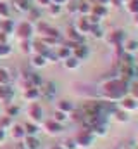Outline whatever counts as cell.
Instances as JSON below:
<instances>
[{"mask_svg":"<svg viewBox=\"0 0 138 149\" xmlns=\"http://www.w3.org/2000/svg\"><path fill=\"white\" fill-rule=\"evenodd\" d=\"M130 85L126 80L119 78V76H114L110 80H107L102 87V97L104 101H109V102H119L124 95H128V90H130Z\"/></svg>","mask_w":138,"mask_h":149,"instance_id":"obj_1","label":"cell"},{"mask_svg":"<svg viewBox=\"0 0 138 149\" xmlns=\"http://www.w3.org/2000/svg\"><path fill=\"white\" fill-rule=\"evenodd\" d=\"M95 141H97V137L90 130H86V128H81L76 134V137H74V142H76L78 149H90L95 144Z\"/></svg>","mask_w":138,"mask_h":149,"instance_id":"obj_2","label":"cell"},{"mask_svg":"<svg viewBox=\"0 0 138 149\" xmlns=\"http://www.w3.org/2000/svg\"><path fill=\"white\" fill-rule=\"evenodd\" d=\"M105 40H107V43L112 47V49H117V47H123V43H124V40H126V31L124 30H119V28H116V30H112L109 35H105Z\"/></svg>","mask_w":138,"mask_h":149,"instance_id":"obj_3","label":"cell"},{"mask_svg":"<svg viewBox=\"0 0 138 149\" xmlns=\"http://www.w3.org/2000/svg\"><path fill=\"white\" fill-rule=\"evenodd\" d=\"M66 38H68V45L69 49L72 50L76 45H79V43H85V37L81 35V33H78L76 30H74V26H71L68 28V31H66Z\"/></svg>","mask_w":138,"mask_h":149,"instance_id":"obj_4","label":"cell"},{"mask_svg":"<svg viewBox=\"0 0 138 149\" xmlns=\"http://www.w3.org/2000/svg\"><path fill=\"white\" fill-rule=\"evenodd\" d=\"M117 108L123 109V111H126V113H135V111H138V101L133 99L131 95H124L117 102Z\"/></svg>","mask_w":138,"mask_h":149,"instance_id":"obj_5","label":"cell"},{"mask_svg":"<svg viewBox=\"0 0 138 149\" xmlns=\"http://www.w3.org/2000/svg\"><path fill=\"white\" fill-rule=\"evenodd\" d=\"M16 33H17V37L21 38V40H30V38L33 37V33H34L33 24H31L30 21H23V23L17 26Z\"/></svg>","mask_w":138,"mask_h":149,"instance_id":"obj_6","label":"cell"},{"mask_svg":"<svg viewBox=\"0 0 138 149\" xmlns=\"http://www.w3.org/2000/svg\"><path fill=\"white\" fill-rule=\"evenodd\" d=\"M26 113H28V116H30V120L33 123H40L43 120V109H41V106L38 102H31L28 106V111Z\"/></svg>","mask_w":138,"mask_h":149,"instance_id":"obj_7","label":"cell"},{"mask_svg":"<svg viewBox=\"0 0 138 149\" xmlns=\"http://www.w3.org/2000/svg\"><path fill=\"white\" fill-rule=\"evenodd\" d=\"M90 28H92V23L88 21L86 16H79V17L74 21V30H76L78 33H81L83 37L90 33Z\"/></svg>","mask_w":138,"mask_h":149,"instance_id":"obj_8","label":"cell"},{"mask_svg":"<svg viewBox=\"0 0 138 149\" xmlns=\"http://www.w3.org/2000/svg\"><path fill=\"white\" fill-rule=\"evenodd\" d=\"M72 56L81 63V61H86L88 57H90V49H88V45H85V43H79V45H76L74 49H72Z\"/></svg>","mask_w":138,"mask_h":149,"instance_id":"obj_9","label":"cell"},{"mask_svg":"<svg viewBox=\"0 0 138 149\" xmlns=\"http://www.w3.org/2000/svg\"><path fill=\"white\" fill-rule=\"evenodd\" d=\"M38 90H40V95H43L45 99H52V97L55 95V83H52V81H43V83L38 87Z\"/></svg>","mask_w":138,"mask_h":149,"instance_id":"obj_10","label":"cell"},{"mask_svg":"<svg viewBox=\"0 0 138 149\" xmlns=\"http://www.w3.org/2000/svg\"><path fill=\"white\" fill-rule=\"evenodd\" d=\"M43 130H45L48 135H59V134L62 132V125L57 123V121H54V120H47V121L43 123Z\"/></svg>","mask_w":138,"mask_h":149,"instance_id":"obj_11","label":"cell"},{"mask_svg":"<svg viewBox=\"0 0 138 149\" xmlns=\"http://www.w3.org/2000/svg\"><path fill=\"white\" fill-rule=\"evenodd\" d=\"M123 52H128V54L138 52V40H135V38H126L124 43H123Z\"/></svg>","mask_w":138,"mask_h":149,"instance_id":"obj_12","label":"cell"},{"mask_svg":"<svg viewBox=\"0 0 138 149\" xmlns=\"http://www.w3.org/2000/svg\"><path fill=\"white\" fill-rule=\"evenodd\" d=\"M90 14L95 16V17H99L102 21L104 17L107 16V7L105 5H100V3H92V12Z\"/></svg>","mask_w":138,"mask_h":149,"instance_id":"obj_13","label":"cell"},{"mask_svg":"<svg viewBox=\"0 0 138 149\" xmlns=\"http://www.w3.org/2000/svg\"><path fill=\"white\" fill-rule=\"evenodd\" d=\"M57 111H62V113H66V114H72L74 113V104L71 101L62 99V101L57 102Z\"/></svg>","mask_w":138,"mask_h":149,"instance_id":"obj_14","label":"cell"},{"mask_svg":"<svg viewBox=\"0 0 138 149\" xmlns=\"http://www.w3.org/2000/svg\"><path fill=\"white\" fill-rule=\"evenodd\" d=\"M10 137L16 139V141H21L26 137V132H24V127L23 125H12L10 128Z\"/></svg>","mask_w":138,"mask_h":149,"instance_id":"obj_15","label":"cell"},{"mask_svg":"<svg viewBox=\"0 0 138 149\" xmlns=\"http://www.w3.org/2000/svg\"><path fill=\"white\" fill-rule=\"evenodd\" d=\"M112 120L114 121H117V123H128L130 121V113L123 111V109H116V111L112 113Z\"/></svg>","mask_w":138,"mask_h":149,"instance_id":"obj_16","label":"cell"},{"mask_svg":"<svg viewBox=\"0 0 138 149\" xmlns=\"http://www.w3.org/2000/svg\"><path fill=\"white\" fill-rule=\"evenodd\" d=\"M90 12H92V3L88 0H78V14L88 16Z\"/></svg>","mask_w":138,"mask_h":149,"instance_id":"obj_17","label":"cell"},{"mask_svg":"<svg viewBox=\"0 0 138 149\" xmlns=\"http://www.w3.org/2000/svg\"><path fill=\"white\" fill-rule=\"evenodd\" d=\"M12 97H14L12 88H10V87H7V85H0V101L9 102V101H12Z\"/></svg>","mask_w":138,"mask_h":149,"instance_id":"obj_18","label":"cell"},{"mask_svg":"<svg viewBox=\"0 0 138 149\" xmlns=\"http://www.w3.org/2000/svg\"><path fill=\"white\" fill-rule=\"evenodd\" d=\"M23 97H24L26 101H30V102H34V101L40 97V90H38L36 87L26 88V90H24V94H23Z\"/></svg>","mask_w":138,"mask_h":149,"instance_id":"obj_19","label":"cell"},{"mask_svg":"<svg viewBox=\"0 0 138 149\" xmlns=\"http://www.w3.org/2000/svg\"><path fill=\"white\" fill-rule=\"evenodd\" d=\"M24 148L26 149H38L40 148V141L36 135H26L24 137Z\"/></svg>","mask_w":138,"mask_h":149,"instance_id":"obj_20","label":"cell"},{"mask_svg":"<svg viewBox=\"0 0 138 149\" xmlns=\"http://www.w3.org/2000/svg\"><path fill=\"white\" fill-rule=\"evenodd\" d=\"M55 54H57V59L66 61L68 57H71V56H72V50L69 49L68 45H61V47L57 49V52H55Z\"/></svg>","mask_w":138,"mask_h":149,"instance_id":"obj_21","label":"cell"},{"mask_svg":"<svg viewBox=\"0 0 138 149\" xmlns=\"http://www.w3.org/2000/svg\"><path fill=\"white\" fill-rule=\"evenodd\" d=\"M47 63L48 61L41 54H33V57H31V64H33L34 68H43V66H47Z\"/></svg>","mask_w":138,"mask_h":149,"instance_id":"obj_22","label":"cell"},{"mask_svg":"<svg viewBox=\"0 0 138 149\" xmlns=\"http://www.w3.org/2000/svg\"><path fill=\"white\" fill-rule=\"evenodd\" d=\"M79 64H81V63H79L74 56H71V57H68V59L64 61V68H66V70H69V71L78 70V68H79Z\"/></svg>","mask_w":138,"mask_h":149,"instance_id":"obj_23","label":"cell"},{"mask_svg":"<svg viewBox=\"0 0 138 149\" xmlns=\"http://www.w3.org/2000/svg\"><path fill=\"white\" fill-rule=\"evenodd\" d=\"M90 35H92L93 38H97V40H102V38L105 37V31L100 28V24H92V28H90Z\"/></svg>","mask_w":138,"mask_h":149,"instance_id":"obj_24","label":"cell"},{"mask_svg":"<svg viewBox=\"0 0 138 149\" xmlns=\"http://www.w3.org/2000/svg\"><path fill=\"white\" fill-rule=\"evenodd\" d=\"M23 127H24V132H26V135H36V134L40 132V128H38V123H33V121H28V123H24Z\"/></svg>","mask_w":138,"mask_h":149,"instance_id":"obj_25","label":"cell"},{"mask_svg":"<svg viewBox=\"0 0 138 149\" xmlns=\"http://www.w3.org/2000/svg\"><path fill=\"white\" fill-rule=\"evenodd\" d=\"M124 9H126V12H130L131 16H133V14H138V0H128V2L124 3Z\"/></svg>","mask_w":138,"mask_h":149,"instance_id":"obj_26","label":"cell"},{"mask_svg":"<svg viewBox=\"0 0 138 149\" xmlns=\"http://www.w3.org/2000/svg\"><path fill=\"white\" fill-rule=\"evenodd\" d=\"M9 81H10V73H9V70L0 66V85H9Z\"/></svg>","mask_w":138,"mask_h":149,"instance_id":"obj_27","label":"cell"},{"mask_svg":"<svg viewBox=\"0 0 138 149\" xmlns=\"http://www.w3.org/2000/svg\"><path fill=\"white\" fill-rule=\"evenodd\" d=\"M52 120L62 125V123H66V121L69 120V114H66V113H62V111H57V109H55V113H54V118H52Z\"/></svg>","mask_w":138,"mask_h":149,"instance_id":"obj_28","label":"cell"},{"mask_svg":"<svg viewBox=\"0 0 138 149\" xmlns=\"http://www.w3.org/2000/svg\"><path fill=\"white\" fill-rule=\"evenodd\" d=\"M14 5H16V9H17V10H24V12H28V10L31 9V5H30V2H28V0H16V2H14Z\"/></svg>","mask_w":138,"mask_h":149,"instance_id":"obj_29","label":"cell"},{"mask_svg":"<svg viewBox=\"0 0 138 149\" xmlns=\"http://www.w3.org/2000/svg\"><path fill=\"white\" fill-rule=\"evenodd\" d=\"M48 12H50V16H59V14L62 12V5L50 3V5H48Z\"/></svg>","mask_w":138,"mask_h":149,"instance_id":"obj_30","label":"cell"},{"mask_svg":"<svg viewBox=\"0 0 138 149\" xmlns=\"http://www.w3.org/2000/svg\"><path fill=\"white\" fill-rule=\"evenodd\" d=\"M128 95H131L133 99H137V101H138V83H137V81H133V83L130 85V90H128Z\"/></svg>","mask_w":138,"mask_h":149,"instance_id":"obj_31","label":"cell"},{"mask_svg":"<svg viewBox=\"0 0 138 149\" xmlns=\"http://www.w3.org/2000/svg\"><path fill=\"white\" fill-rule=\"evenodd\" d=\"M21 50L23 52H31V40H21Z\"/></svg>","mask_w":138,"mask_h":149,"instance_id":"obj_32","label":"cell"},{"mask_svg":"<svg viewBox=\"0 0 138 149\" xmlns=\"http://www.w3.org/2000/svg\"><path fill=\"white\" fill-rule=\"evenodd\" d=\"M62 148H64V149H78V146H76L74 139H68V141H64Z\"/></svg>","mask_w":138,"mask_h":149,"instance_id":"obj_33","label":"cell"},{"mask_svg":"<svg viewBox=\"0 0 138 149\" xmlns=\"http://www.w3.org/2000/svg\"><path fill=\"white\" fill-rule=\"evenodd\" d=\"M7 54H10V47H9L7 43H2V42H0V57H2V56H7Z\"/></svg>","mask_w":138,"mask_h":149,"instance_id":"obj_34","label":"cell"},{"mask_svg":"<svg viewBox=\"0 0 138 149\" xmlns=\"http://www.w3.org/2000/svg\"><path fill=\"white\" fill-rule=\"evenodd\" d=\"M68 12H71V14H78V0H76V2H69Z\"/></svg>","mask_w":138,"mask_h":149,"instance_id":"obj_35","label":"cell"},{"mask_svg":"<svg viewBox=\"0 0 138 149\" xmlns=\"http://www.w3.org/2000/svg\"><path fill=\"white\" fill-rule=\"evenodd\" d=\"M0 16L2 17H9V7L3 2H0Z\"/></svg>","mask_w":138,"mask_h":149,"instance_id":"obj_36","label":"cell"},{"mask_svg":"<svg viewBox=\"0 0 138 149\" xmlns=\"http://www.w3.org/2000/svg\"><path fill=\"white\" fill-rule=\"evenodd\" d=\"M17 113H19V108H17V106H12V108L7 109V114H9V116H14V114H17Z\"/></svg>","mask_w":138,"mask_h":149,"instance_id":"obj_37","label":"cell"},{"mask_svg":"<svg viewBox=\"0 0 138 149\" xmlns=\"http://www.w3.org/2000/svg\"><path fill=\"white\" fill-rule=\"evenodd\" d=\"M50 3H55V5H64V3H68V0H50Z\"/></svg>","mask_w":138,"mask_h":149,"instance_id":"obj_38","label":"cell"},{"mask_svg":"<svg viewBox=\"0 0 138 149\" xmlns=\"http://www.w3.org/2000/svg\"><path fill=\"white\" fill-rule=\"evenodd\" d=\"M131 23H133V26L138 28V14H133V16H131Z\"/></svg>","mask_w":138,"mask_h":149,"instance_id":"obj_39","label":"cell"},{"mask_svg":"<svg viewBox=\"0 0 138 149\" xmlns=\"http://www.w3.org/2000/svg\"><path fill=\"white\" fill-rule=\"evenodd\" d=\"M95 3H100V5H110V0H95Z\"/></svg>","mask_w":138,"mask_h":149,"instance_id":"obj_40","label":"cell"},{"mask_svg":"<svg viewBox=\"0 0 138 149\" xmlns=\"http://www.w3.org/2000/svg\"><path fill=\"white\" fill-rule=\"evenodd\" d=\"M110 5H114V7H121L123 2H121V0H110Z\"/></svg>","mask_w":138,"mask_h":149,"instance_id":"obj_41","label":"cell"},{"mask_svg":"<svg viewBox=\"0 0 138 149\" xmlns=\"http://www.w3.org/2000/svg\"><path fill=\"white\" fill-rule=\"evenodd\" d=\"M38 3L43 5V7H48V5H50V0H38Z\"/></svg>","mask_w":138,"mask_h":149,"instance_id":"obj_42","label":"cell"},{"mask_svg":"<svg viewBox=\"0 0 138 149\" xmlns=\"http://www.w3.org/2000/svg\"><path fill=\"white\" fill-rule=\"evenodd\" d=\"M3 139H5V130H3V128H0V142H2Z\"/></svg>","mask_w":138,"mask_h":149,"instance_id":"obj_43","label":"cell"},{"mask_svg":"<svg viewBox=\"0 0 138 149\" xmlns=\"http://www.w3.org/2000/svg\"><path fill=\"white\" fill-rule=\"evenodd\" d=\"M121 149H138L137 146H124V148H121Z\"/></svg>","mask_w":138,"mask_h":149,"instance_id":"obj_44","label":"cell"},{"mask_svg":"<svg viewBox=\"0 0 138 149\" xmlns=\"http://www.w3.org/2000/svg\"><path fill=\"white\" fill-rule=\"evenodd\" d=\"M48 149H64V148H62V146H50Z\"/></svg>","mask_w":138,"mask_h":149,"instance_id":"obj_45","label":"cell"},{"mask_svg":"<svg viewBox=\"0 0 138 149\" xmlns=\"http://www.w3.org/2000/svg\"><path fill=\"white\" fill-rule=\"evenodd\" d=\"M121 2H123V5H124V3H126V2H128V0H121Z\"/></svg>","mask_w":138,"mask_h":149,"instance_id":"obj_46","label":"cell"},{"mask_svg":"<svg viewBox=\"0 0 138 149\" xmlns=\"http://www.w3.org/2000/svg\"><path fill=\"white\" fill-rule=\"evenodd\" d=\"M137 148H138V146H137Z\"/></svg>","mask_w":138,"mask_h":149,"instance_id":"obj_47","label":"cell"}]
</instances>
